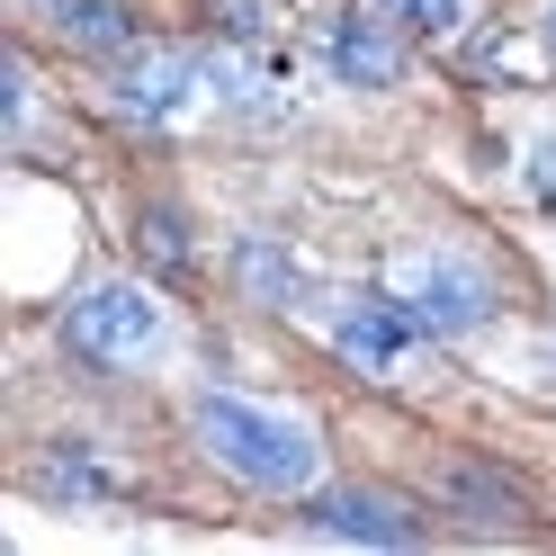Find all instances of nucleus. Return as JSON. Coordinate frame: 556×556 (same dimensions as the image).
<instances>
[{
	"instance_id": "obj_1",
	"label": "nucleus",
	"mask_w": 556,
	"mask_h": 556,
	"mask_svg": "<svg viewBox=\"0 0 556 556\" xmlns=\"http://www.w3.org/2000/svg\"><path fill=\"white\" fill-rule=\"evenodd\" d=\"M198 440H206L216 467H233L242 484H269V494H296V484H315V467H324V448H315L305 422L261 413L242 395H198Z\"/></svg>"
},
{
	"instance_id": "obj_2",
	"label": "nucleus",
	"mask_w": 556,
	"mask_h": 556,
	"mask_svg": "<svg viewBox=\"0 0 556 556\" xmlns=\"http://www.w3.org/2000/svg\"><path fill=\"white\" fill-rule=\"evenodd\" d=\"M63 341H73L81 359H99V368H135V359L162 351V315H153L144 288H90V296H73V315H63Z\"/></svg>"
},
{
	"instance_id": "obj_3",
	"label": "nucleus",
	"mask_w": 556,
	"mask_h": 556,
	"mask_svg": "<svg viewBox=\"0 0 556 556\" xmlns=\"http://www.w3.org/2000/svg\"><path fill=\"white\" fill-rule=\"evenodd\" d=\"M395 305L422 332H467V324H484V278L467 269V261H395Z\"/></svg>"
},
{
	"instance_id": "obj_4",
	"label": "nucleus",
	"mask_w": 556,
	"mask_h": 556,
	"mask_svg": "<svg viewBox=\"0 0 556 556\" xmlns=\"http://www.w3.org/2000/svg\"><path fill=\"white\" fill-rule=\"evenodd\" d=\"M413 341H422V324H413L395 296H377V305H351V315H341L332 351L351 359V368H368V377H387V368H404V351H413Z\"/></svg>"
},
{
	"instance_id": "obj_5",
	"label": "nucleus",
	"mask_w": 556,
	"mask_h": 556,
	"mask_svg": "<svg viewBox=\"0 0 556 556\" xmlns=\"http://www.w3.org/2000/svg\"><path fill=\"white\" fill-rule=\"evenodd\" d=\"M189 90H198V63H189V54H126V73H117V109H126V117H144V126H162V117H180V109H189Z\"/></svg>"
},
{
	"instance_id": "obj_6",
	"label": "nucleus",
	"mask_w": 556,
	"mask_h": 556,
	"mask_svg": "<svg viewBox=\"0 0 556 556\" xmlns=\"http://www.w3.org/2000/svg\"><path fill=\"white\" fill-rule=\"evenodd\" d=\"M324 54H332L341 81H368V90H387V81L404 73L395 27H377V18H332V27H324Z\"/></svg>"
},
{
	"instance_id": "obj_7",
	"label": "nucleus",
	"mask_w": 556,
	"mask_h": 556,
	"mask_svg": "<svg viewBox=\"0 0 556 556\" xmlns=\"http://www.w3.org/2000/svg\"><path fill=\"white\" fill-rule=\"evenodd\" d=\"M315 520H324V530H341V539H387V547L422 539V520L395 511V503H377V494H324V503H315Z\"/></svg>"
},
{
	"instance_id": "obj_8",
	"label": "nucleus",
	"mask_w": 556,
	"mask_h": 556,
	"mask_svg": "<svg viewBox=\"0 0 556 556\" xmlns=\"http://www.w3.org/2000/svg\"><path fill=\"white\" fill-rule=\"evenodd\" d=\"M46 18L63 27V46H81V54H135V27L117 0H46Z\"/></svg>"
},
{
	"instance_id": "obj_9",
	"label": "nucleus",
	"mask_w": 556,
	"mask_h": 556,
	"mask_svg": "<svg viewBox=\"0 0 556 556\" xmlns=\"http://www.w3.org/2000/svg\"><path fill=\"white\" fill-rule=\"evenodd\" d=\"M242 288H252L261 305H296V288H305V278L278 261V242H242Z\"/></svg>"
},
{
	"instance_id": "obj_10",
	"label": "nucleus",
	"mask_w": 556,
	"mask_h": 556,
	"mask_svg": "<svg viewBox=\"0 0 556 556\" xmlns=\"http://www.w3.org/2000/svg\"><path fill=\"white\" fill-rule=\"evenodd\" d=\"M135 242H144V261H153V269H170V278L189 269V233H180V216H162V206L135 225Z\"/></svg>"
},
{
	"instance_id": "obj_11",
	"label": "nucleus",
	"mask_w": 556,
	"mask_h": 556,
	"mask_svg": "<svg viewBox=\"0 0 556 556\" xmlns=\"http://www.w3.org/2000/svg\"><path fill=\"white\" fill-rule=\"evenodd\" d=\"M413 37H458V0H387Z\"/></svg>"
},
{
	"instance_id": "obj_12",
	"label": "nucleus",
	"mask_w": 556,
	"mask_h": 556,
	"mask_svg": "<svg viewBox=\"0 0 556 556\" xmlns=\"http://www.w3.org/2000/svg\"><path fill=\"white\" fill-rule=\"evenodd\" d=\"M216 18H225V27H242V37H252V27L269 18V0H216Z\"/></svg>"
},
{
	"instance_id": "obj_13",
	"label": "nucleus",
	"mask_w": 556,
	"mask_h": 556,
	"mask_svg": "<svg viewBox=\"0 0 556 556\" xmlns=\"http://www.w3.org/2000/svg\"><path fill=\"white\" fill-rule=\"evenodd\" d=\"M530 180H539V198H556V144H547V153L530 162Z\"/></svg>"
},
{
	"instance_id": "obj_14",
	"label": "nucleus",
	"mask_w": 556,
	"mask_h": 556,
	"mask_svg": "<svg viewBox=\"0 0 556 556\" xmlns=\"http://www.w3.org/2000/svg\"><path fill=\"white\" fill-rule=\"evenodd\" d=\"M547 46H556V18H547Z\"/></svg>"
}]
</instances>
